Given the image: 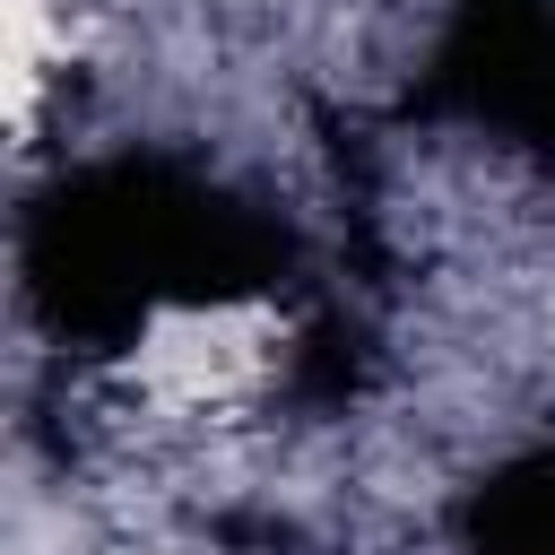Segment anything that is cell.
Masks as SVG:
<instances>
[{"label": "cell", "instance_id": "6da1fadb", "mask_svg": "<svg viewBox=\"0 0 555 555\" xmlns=\"http://www.w3.org/2000/svg\"><path fill=\"white\" fill-rule=\"evenodd\" d=\"M269 347L278 330L243 304H199V312H165L139 356H130V382L147 408L165 416H225L243 408L260 382H269Z\"/></svg>", "mask_w": 555, "mask_h": 555}]
</instances>
